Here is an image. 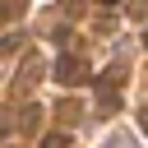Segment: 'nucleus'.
I'll return each instance as SVG.
<instances>
[{"label":"nucleus","instance_id":"nucleus-8","mask_svg":"<svg viewBox=\"0 0 148 148\" xmlns=\"http://www.w3.org/2000/svg\"><path fill=\"white\" fill-rule=\"evenodd\" d=\"M139 130H143V134H148V106H143V111H139Z\"/></svg>","mask_w":148,"mask_h":148},{"label":"nucleus","instance_id":"nucleus-9","mask_svg":"<svg viewBox=\"0 0 148 148\" xmlns=\"http://www.w3.org/2000/svg\"><path fill=\"white\" fill-rule=\"evenodd\" d=\"M97 5H106V9H111V5H120V0H97Z\"/></svg>","mask_w":148,"mask_h":148},{"label":"nucleus","instance_id":"nucleus-5","mask_svg":"<svg viewBox=\"0 0 148 148\" xmlns=\"http://www.w3.org/2000/svg\"><path fill=\"white\" fill-rule=\"evenodd\" d=\"M42 148H69V134H46Z\"/></svg>","mask_w":148,"mask_h":148},{"label":"nucleus","instance_id":"nucleus-2","mask_svg":"<svg viewBox=\"0 0 148 148\" xmlns=\"http://www.w3.org/2000/svg\"><path fill=\"white\" fill-rule=\"evenodd\" d=\"M56 79H60L65 88H83L92 74H88V60H83V56H60V60H56Z\"/></svg>","mask_w":148,"mask_h":148},{"label":"nucleus","instance_id":"nucleus-7","mask_svg":"<svg viewBox=\"0 0 148 148\" xmlns=\"http://www.w3.org/2000/svg\"><path fill=\"white\" fill-rule=\"evenodd\" d=\"M60 9H65V14H74V18H79V14H83V0H65V5H60Z\"/></svg>","mask_w":148,"mask_h":148},{"label":"nucleus","instance_id":"nucleus-1","mask_svg":"<svg viewBox=\"0 0 148 148\" xmlns=\"http://www.w3.org/2000/svg\"><path fill=\"white\" fill-rule=\"evenodd\" d=\"M42 79H46V60H42L37 51H28V56H23V65H18V79L9 83V92H14V97H28V92H32V83H42Z\"/></svg>","mask_w":148,"mask_h":148},{"label":"nucleus","instance_id":"nucleus-6","mask_svg":"<svg viewBox=\"0 0 148 148\" xmlns=\"http://www.w3.org/2000/svg\"><path fill=\"white\" fill-rule=\"evenodd\" d=\"M130 18H148V0H130Z\"/></svg>","mask_w":148,"mask_h":148},{"label":"nucleus","instance_id":"nucleus-10","mask_svg":"<svg viewBox=\"0 0 148 148\" xmlns=\"http://www.w3.org/2000/svg\"><path fill=\"white\" fill-rule=\"evenodd\" d=\"M143 46H148V32H143Z\"/></svg>","mask_w":148,"mask_h":148},{"label":"nucleus","instance_id":"nucleus-3","mask_svg":"<svg viewBox=\"0 0 148 148\" xmlns=\"http://www.w3.org/2000/svg\"><path fill=\"white\" fill-rule=\"evenodd\" d=\"M97 111H120V92L111 83H97Z\"/></svg>","mask_w":148,"mask_h":148},{"label":"nucleus","instance_id":"nucleus-4","mask_svg":"<svg viewBox=\"0 0 148 148\" xmlns=\"http://www.w3.org/2000/svg\"><path fill=\"white\" fill-rule=\"evenodd\" d=\"M37 120H42V106H28V111H23V120H18V125H23V130H28V134H32V130H37Z\"/></svg>","mask_w":148,"mask_h":148}]
</instances>
